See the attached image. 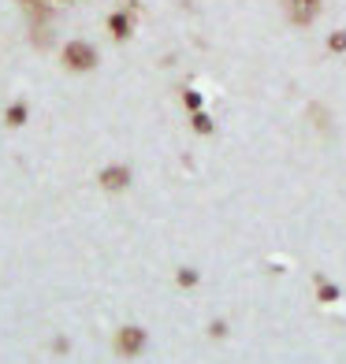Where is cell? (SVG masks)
I'll use <instances>...</instances> for the list:
<instances>
[{
  "mask_svg": "<svg viewBox=\"0 0 346 364\" xmlns=\"http://www.w3.org/2000/svg\"><path fill=\"white\" fill-rule=\"evenodd\" d=\"M63 68L68 71H93L97 68V48L90 41H68L63 45Z\"/></svg>",
  "mask_w": 346,
  "mask_h": 364,
  "instance_id": "1",
  "label": "cell"
},
{
  "mask_svg": "<svg viewBox=\"0 0 346 364\" xmlns=\"http://www.w3.org/2000/svg\"><path fill=\"white\" fill-rule=\"evenodd\" d=\"M283 11L294 26H309L320 15V0H283Z\"/></svg>",
  "mask_w": 346,
  "mask_h": 364,
  "instance_id": "2",
  "label": "cell"
},
{
  "mask_svg": "<svg viewBox=\"0 0 346 364\" xmlns=\"http://www.w3.org/2000/svg\"><path fill=\"white\" fill-rule=\"evenodd\" d=\"M115 350H120V357H138L145 350V331L142 327H120V335H115Z\"/></svg>",
  "mask_w": 346,
  "mask_h": 364,
  "instance_id": "3",
  "label": "cell"
},
{
  "mask_svg": "<svg viewBox=\"0 0 346 364\" xmlns=\"http://www.w3.org/2000/svg\"><path fill=\"white\" fill-rule=\"evenodd\" d=\"M101 186H105V190H127V186H130V168H123V164L105 168V171H101Z\"/></svg>",
  "mask_w": 346,
  "mask_h": 364,
  "instance_id": "4",
  "label": "cell"
},
{
  "mask_svg": "<svg viewBox=\"0 0 346 364\" xmlns=\"http://www.w3.org/2000/svg\"><path fill=\"white\" fill-rule=\"evenodd\" d=\"M108 26H112V34H115V38L123 41V38L130 34V19H127V11H115L112 19H108Z\"/></svg>",
  "mask_w": 346,
  "mask_h": 364,
  "instance_id": "5",
  "label": "cell"
},
{
  "mask_svg": "<svg viewBox=\"0 0 346 364\" xmlns=\"http://www.w3.org/2000/svg\"><path fill=\"white\" fill-rule=\"evenodd\" d=\"M8 123H11V127H23V123H26V105H11V108H8Z\"/></svg>",
  "mask_w": 346,
  "mask_h": 364,
  "instance_id": "6",
  "label": "cell"
},
{
  "mask_svg": "<svg viewBox=\"0 0 346 364\" xmlns=\"http://www.w3.org/2000/svg\"><path fill=\"white\" fill-rule=\"evenodd\" d=\"M194 130H201V134H209V130H212V123H209V115H201V112H194Z\"/></svg>",
  "mask_w": 346,
  "mask_h": 364,
  "instance_id": "7",
  "label": "cell"
},
{
  "mask_svg": "<svg viewBox=\"0 0 346 364\" xmlns=\"http://www.w3.org/2000/svg\"><path fill=\"white\" fill-rule=\"evenodd\" d=\"M327 45H332V53H342V48H346V34H332Z\"/></svg>",
  "mask_w": 346,
  "mask_h": 364,
  "instance_id": "8",
  "label": "cell"
},
{
  "mask_svg": "<svg viewBox=\"0 0 346 364\" xmlns=\"http://www.w3.org/2000/svg\"><path fill=\"white\" fill-rule=\"evenodd\" d=\"M19 4H38V0H19Z\"/></svg>",
  "mask_w": 346,
  "mask_h": 364,
  "instance_id": "9",
  "label": "cell"
},
{
  "mask_svg": "<svg viewBox=\"0 0 346 364\" xmlns=\"http://www.w3.org/2000/svg\"><path fill=\"white\" fill-rule=\"evenodd\" d=\"M53 4H68V0H53Z\"/></svg>",
  "mask_w": 346,
  "mask_h": 364,
  "instance_id": "10",
  "label": "cell"
}]
</instances>
